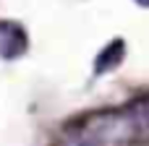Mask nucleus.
I'll return each mask as SVG.
<instances>
[{
    "instance_id": "nucleus-1",
    "label": "nucleus",
    "mask_w": 149,
    "mask_h": 146,
    "mask_svg": "<svg viewBox=\"0 0 149 146\" xmlns=\"http://www.w3.org/2000/svg\"><path fill=\"white\" fill-rule=\"evenodd\" d=\"M26 52V31L16 21H0V57L16 60Z\"/></svg>"
},
{
    "instance_id": "nucleus-2",
    "label": "nucleus",
    "mask_w": 149,
    "mask_h": 146,
    "mask_svg": "<svg viewBox=\"0 0 149 146\" xmlns=\"http://www.w3.org/2000/svg\"><path fill=\"white\" fill-rule=\"evenodd\" d=\"M126 115H128V123L134 128V138L136 141H149V97L134 99L126 107Z\"/></svg>"
},
{
    "instance_id": "nucleus-3",
    "label": "nucleus",
    "mask_w": 149,
    "mask_h": 146,
    "mask_svg": "<svg viewBox=\"0 0 149 146\" xmlns=\"http://www.w3.org/2000/svg\"><path fill=\"white\" fill-rule=\"evenodd\" d=\"M123 55H126V47H123V42H120V39H115L113 44H107V47L100 52L94 71H97V73H107V71L118 68V65H120V60H123Z\"/></svg>"
},
{
    "instance_id": "nucleus-4",
    "label": "nucleus",
    "mask_w": 149,
    "mask_h": 146,
    "mask_svg": "<svg viewBox=\"0 0 149 146\" xmlns=\"http://www.w3.org/2000/svg\"><path fill=\"white\" fill-rule=\"evenodd\" d=\"M55 146H102L100 141H94L89 133H79V136H71V138H65V141H60V144H55Z\"/></svg>"
},
{
    "instance_id": "nucleus-5",
    "label": "nucleus",
    "mask_w": 149,
    "mask_h": 146,
    "mask_svg": "<svg viewBox=\"0 0 149 146\" xmlns=\"http://www.w3.org/2000/svg\"><path fill=\"white\" fill-rule=\"evenodd\" d=\"M136 3H141V5H149V0H136Z\"/></svg>"
}]
</instances>
